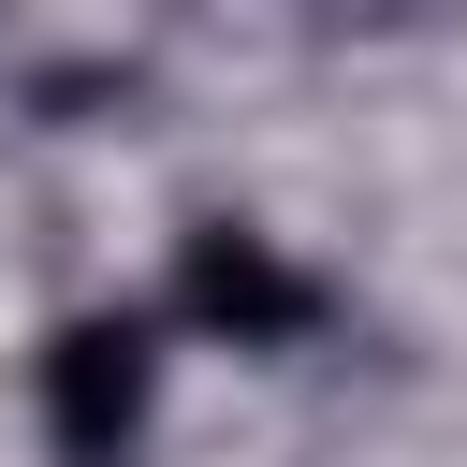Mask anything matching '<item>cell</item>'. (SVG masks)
<instances>
[{"label":"cell","instance_id":"obj_1","mask_svg":"<svg viewBox=\"0 0 467 467\" xmlns=\"http://www.w3.org/2000/svg\"><path fill=\"white\" fill-rule=\"evenodd\" d=\"M146 409H161V336H146L131 306L58 321V350H44V438H58L73 467H131Z\"/></svg>","mask_w":467,"mask_h":467},{"label":"cell","instance_id":"obj_2","mask_svg":"<svg viewBox=\"0 0 467 467\" xmlns=\"http://www.w3.org/2000/svg\"><path fill=\"white\" fill-rule=\"evenodd\" d=\"M175 321H190V336H219V350H292V336L321 321V277H306L277 234L204 219V234H190V263H175Z\"/></svg>","mask_w":467,"mask_h":467}]
</instances>
